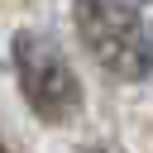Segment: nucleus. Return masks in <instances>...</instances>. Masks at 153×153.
Segmentation results:
<instances>
[{
    "mask_svg": "<svg viewBox=\"0 0 153 153\" xmlns=\"http://www.w3.org/2000/svg\"><path fill=\"white\" fill-rule=\"evenodd\" d=\"M86 153H110V148H86Z\"/></svg>",
    "mask_w": 153,
    "mask_h": 153,
    "instance_id": "nucleus-3",
    "label": "nucleus"
},
{
    "mask_svg": "<svg viewBox=\"0 0 153 153\" xmlns=\"http://www.w3.org/2000/svg\"><path fill=\"white\" fill-rule=\"evenodd\" d=\"M86 53L120 81L153 72V0H72Z\"/></svg>",
    "mask_w": 153,
    "mask_h": 153,
    "instance_id": "nucleus-1",
    "label": "nucleus"
},
{
    "mask_svg": "<svg viewBox=\"0 0 153 153\" xmlns=\"http://www.w3.org/2000/svg\"><path fill=\"white\" fill-rule=\"evenodd\" d=\"M14 76H19V91L38 120L57 124V120H72L81 110V81L72 72L67 53L48 33H38V29L14 33Z\"/></svg>",
    "mask_w": 153,
    "mask_h": 153,
    "instance_id": "nucleus-2",
    "label": "nucleus"
}]
</instances>
